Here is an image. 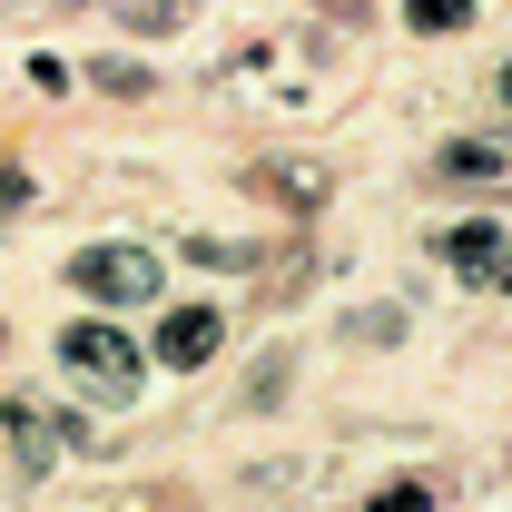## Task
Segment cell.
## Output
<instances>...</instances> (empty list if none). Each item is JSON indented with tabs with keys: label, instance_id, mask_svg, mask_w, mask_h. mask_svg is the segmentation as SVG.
I'll return each instance as SVG.
<instances>
[{
	"label": "cell",
	"instance_id": "cell-12",
	"mask_svg": "<svg viewBox=\"0 0 512 512\" xmlns=\"http://www.w3.org/2000/svg\"><path fill=\"white\" fill-rule=\"evenodd\" d=\"M493 286H503V296H512V247H503V256H493Z\"/></svg>",
	"mask_w": 512,
	"mask_h": 512
},
{
	"label": "cell",
	"instance_id": "cell-8",
	"mask_svg": "<svg viewBox=\"0 0 512 512\" xmlns=\"http://www.w3.org/2000/svg\"><path fill=\"white\" fill-rule=\"evenodd\" d=\"M89 89H109V99H148L158 79H148L138 60H89Z\"/></svg>",
	"mask_w": 512,
	"mask_h": 512
},
{
	"label": "cell",
	"instance_id": "cell-3",
	"mask_svg": "<svg viewBox=\"0 0 512 512\" xmlns=\"http://www.w3.org/2000/svg\"><path fill=\"white\" fill-rule=\"evenodd\" d=\"M217 345H227V316H217V306H168V316H158V365H168V375L217 365Z\"/></svg>",
	"mask_w": 512,
	"mask_h": 512
},
{
	"label": "cell",
	"instance_id": "cell-1",
	"mask_svg": "<svg viewBox=\"0 0 512 512\" xmlns=\"http://www.w3.org/2000/svg\"><path fill=\"white\" fill-rule=\"evenodd\" d=\"M60 365L89 384L99 404H138V375H148V355L128 345L119 325H69V335H60Z\"/></svg>",
	"mask_w": 512,
	"mask_h": 512
},
{
	"label": "cell",
	"instance_id": "cell-13",
	"mask_svg": "<svg viewBox=\"0 0 512 512\" xmlns=\"http://www.w3.org/2000/svg\"><path fill=\"white\" fill-rule=\"evenodd\" d=\"M493 99H503V119H512V60H503V79H493Z\"/></svg>",
	"mask_w": 512,
	"mask_h": 512
},
{
	"label": "cell",
	"instance_id": "cell-10",
	"mask_svg": "<svg viewBox=\"0 0 512 512\" xmlns=\"http://www.w3.org/2000/svg\"><path fill=\"white\" fill-rule=\"evenodd\" d=\"M404 20L434 40V30H463V20H473V0H404Z\"/></svg>",
	"mask_w": 512,
	"mask_h": 512
},
{
	"label": "cell",
	"instance_id": "cell-14",
	"mask_svg": "<svg viewBox=\"0 0 512 512\" xmlns=\"http://www.w3.org/2000/svg\"><path fill=\"white\" fill-rule=\"evenodd\" d=\"M335 10H365V0H335Z\"/></svg>",
	"mask_w": 512,
	"mask_h": 512
},
{
	"label": "cell",
	"instance_id": "cell-9",
	"mask_svg": "<svg viewBox=\"0 0 512 512\" xmlns=\"http://www.w3.org/2000/svg\"><path fill=\"white\" fill-rule=\"evenodd\" d=\"M256 188H266V197L286 188V197H296V207H316V197H325V178H316V168H306V158H286V178H276V168H256Z\"/></svg>",
	"mask_w": 512,
	"mask_h": 512
},
{
	"label": "cell",
	"instance_id": "cell-2",
	"mask_svg": "<svg viewBox=\"0 0 512 512\" xmlns=\"http://www.w3.org/2000/svg\"><path fill=\"white\" fill-rule=\"evenodd\" d=\"M69 276H79V296H99V306H148V296H158V256L148 247H79Z\"/></svg>",
	"mask_w": 512,
	"mask_h": 512
},
{
	"label": "cell",
	"instance_id": "cell-4",
	"mask_svg": "<svg viewBox=\"0 0 512 512\" xmlns=\"http://www.w3.org/2000/svg\"><path fill=\"white\" fill-rule=\"evenodd\" d=\"M434 178H453V188H503L512 148H493V138H444L434 148Z\"/></svg>",
	"mask_w": 512,
	"mask_h": 512
},
{
	"label": "cell",
	"instance_id": "cell-7",
	"mask_svg": "<svg viewBox=\"0 0 512 512\" xmlns=\"http://www.w3.org/2000/svg\"><path fill=\"white\" fill-rule=\"evenodd\" d=\"M109 20H119V30H138V40H158V30H188L197 0H109Z\"/></svg>",
	"mask_w": 512,
	"mask_h": 512
},
{
	"label": "cell",
	"instance_id": "cell-5",
	"mask_svg": "<svg viewBox=\"0 0 512 512\" xmlns=\"http://www.w3.org/2000/svg\"><path fill=\"white\" fill-rule=\"evenodd\" d=\"M512 237L503 227H483V217H463V227H444V266L453 276H493V256H503Z\"/></svg>",
	"mask_w": 512,
	"mask_h": 512
},
{
	"label": "cell",
	"instance_id": "cell-11",
	"mask_svg": "<svg viewBox=\"0 0 512 512\" xmlns=\"http://www.w3.org/2000/svg\"><path fill=\"white\" fill-rule=\"evenodd\" d=\"M375 512H434V483H394V493H375Z\"/></svg>",
	"mask_w": 512,
	"mask_h": 512
},
{
	"label": "cell",
	"instance_id": "cell-6",
	"mask_svg": "<svg viewBox=\"0 0 512 512\" xmlns=\"http://www.w3.org/2000/svg\"><path fill=\"white\" fill-rule=\"evenodd\" d=\"M0 414H10V444H20L30 473H50V463H60V424H50L40 404H0Z\"/></svg>",
	"mask_w": 512,
	"mask_h": 512
}]
</instances>
